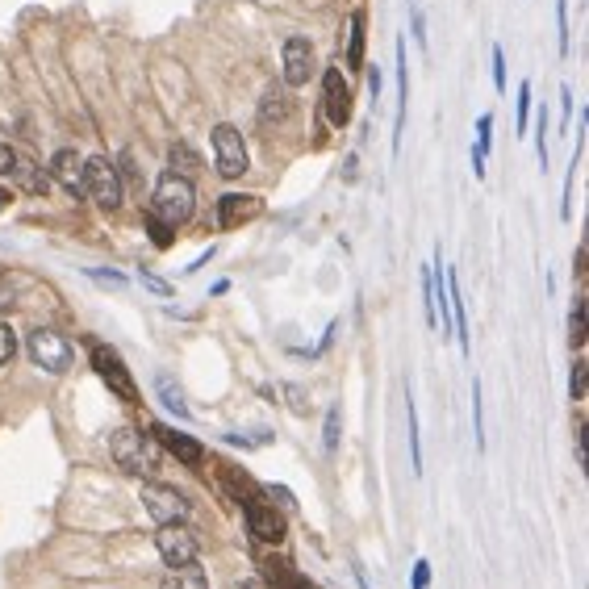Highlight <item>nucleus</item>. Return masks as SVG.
<instances>
[{
	"instance_id": "nucleus-8",
	"label": "nucleus",
	"mask_w": 589,
	"mask_h": 589,
	"mask_svg": "<svg viewBox=\"0 0 589 589\" xmlns=\"http://www.w3.org/2000/svg\"><path fill=\"white\" fill-rule=\"evenodd\" d=\"M92 368L101 372V381H105L113 393H122L126 402H138V389H134L130 372H126V364H122V360H117V351H113V347H105V343L92 347Z\"/></svg>"
},
{
	"instance_id": "nucleus-41",
	"label": "nucleus",
	"mask_w": 589,
	"mask_h": 589,
	"mask_svg": "<svg viewBox=\"0 0 589 589\" xmlns=\"http://www.w3.org/2000/svg\"><path fill=\"white\" fill-rule=\"evenodd\" d=\"M5 201H9V197H5V193H0V209H5Z\"/></svg>"
},
{
	"instance_id": "nucleus-9",
	"label": "nucleus",
	"mask_w": 589,
	"mask_h": 589,
	"mask_svg": "<svg viewBox=\"0 0 589 589\" xmlns=\"http://www.w3.org/2000/svg\"><path fill=\"white\" fill-rule=\"evenodd\" d=\"M322 92H326L322 109H326V117H331V126H347L351 122V92H347V80L335 72V67L322 76Z\"/></svg>"
},
{
	"instance_id": "nucleus-10",
	"label": "nucleus",
	"mask_w": 589,
	"mask_h": 589,
	"mask_svg": "<svg viewBox=\"0 0 589 589\" xmlns=\"http://www.w3.org/2000/svg\"><path fill=\"white\" fill-rule=\"evenodd\" d=\"M280 59H285V84L289 88H301L305 80L314 76V46L305 42V38H289L285 42V55H280Z\"/></svg>"
},
{
	"instance_id": "nucleus-14",
	"label": "nucleus",
	"mask_w": 589,
	"mask_h": 589,
	"mask_svg": "<svg viewBox=\"0 0 589 589\" xmlns=\"http://www.w3.org/2000/svg\"><path fill=\"white\" fill-rule=\"evenodd\" d=\"M151 439H159L168 452L176 456V460H184V464H201V456H205V447L193 439V435H180V431H172V427H151Z\"/></svg>"
},
{
	"instance_id": "nucleus-1",
	"label": "nucleus",
	"mask_w": 589,
	"mask_h": 589,
	"mask_svg": "<svg viewBox=\"0 0 589 589\" xmlns=\"http://www.w3.org/2000/svg\"><path fill=\"white\" fill-rule=\"evenodd\" d=\"M113 460L126 468L130 477H143V481H151V477H159V443L155 439H143L138 431H130V427H122L113 435Z\"/></svg>"
},
{
	"instance_id": "nucleus-38",
	"label": "nucleus",
	"mask_w": 589,
	"mask_h": 589,
	"mask_svg": "<svg viewBox=\"0 0 589 589\" xmlns=\"http://www.w3.org/2000/svg\"><path fill=\"white\" fill-rule=\"evenodd\" d=\"M13 159H17V155H13L5 143H0V172H9V168H13Z\"/></svg>"
},
{
	"instance_id": "nucleus-18",
	"label": "nucleus",
	"mask_w": 589,
	"mask_h": 589,
	"mask_svg": "<svg viewBox=\"0 0 589 589\" xmlns=\"http://www.w3.org/2000/svg\"><path fill=\"white\" fill-rule=\"evenodd\" d=\"M447 301H452V314H456V339H460V347L468 351V322H464V301H460V280H456V272L447 276Z\"/></svg>"
},
{
	"instance_id": "nucleus-23",
	"label": "nucleus",
	"mask_w": 589,
	"mask_h": 589,
	"mask_svg": "<svg viewBox=\"0 0 589 589\" xmlns=\"http://www.w3.org/2000/svg\"><path fill=\"white\" fill-rule=\"evenodd\" d=\"M280 117H289V97L280 88H268V97H264V122H280Z\"/></svg>"
},
{
	"instance_id": "nucleus-35",
	"label": "nucleus",
	"mask_w": 589,
	"mask_h": 589,
	"mask_svg": "<svg viewBox=\"0 0 589 589\" xmlns=\"http://www.w3.org/2000/svg\"><path fill=\"white\" fill-rule=\"evenodd\" d=\"M569 393H573V402H581V397H585V364H581V360L573 364V385H569Z\"/></svg>"
},
{
	"instance_id": "nucleus-22",
	"label": "nucleus",
	"mask_w": 589,
	"mask_h": 589,
	"mask_svg": "<svg viewBox=\"0 0 589 589\" xmlns=\"http://www.w3.org/2000/svg\"><path fill=\"white\" fill-rule=\"evenodd\" d=\"M172 172L193 180V172H197V151L184 147V143H176V147H172Z\"/></svg>"
},
{
	"instance_id": "nucleus-4",
	"label": "nucleus",
	"mask_w": 589,
	"mask_h": 589,
	"mask_svg": "<svg viewBox=\"0 0 589 589\" xmlns=\"http://www.w3.org/2000/svg\"><path fill=\"white\" fill-rule=\"evenodd\" d=\"M143 506L147 514L155 518L159 527H168V523H184L188 518V502H184V493L172 489V485H159V481H147L143 485Z\"/></svg>"
},
{
	"instance_id": "nucleus-21",
	"label": "nucleus",
	"mask_w": 589,
	"mask_h": 589,
	"mask_svg": "<svg viewBox=\"0 0 589 589\" xmlns=\"http://www.w3.org/2000/svg\"><path fill=\"white\" fill-rule=\"evenodd\" d=\"M406 431H410V460H414V473H422V447H418V414L410 402V389H406Z\"/></svg>"
},
{
	"instance_id": "nucleus-25",
	"label": "nucleus",
	"mask_w": 589,
	"mask_h": 589,
	"mask_svg": "<svg viewBox=\"0 0 589 589\" xmlns=\"http://www.w3.org/2000/svg\"><path fill=\"white\" fill-rule=\"evenodd\" d=\"M527 117H531V84L523 80V88H518V113H514V126H518V138H523V130H527Z\"/></svg>"
},
{
	"instance_id": "nucleus-30",
	"label": "nucleus",
	"mask_w": 589,
	"mask_h": 589,
	"mask_svg": "<svg viewBox=\"0 0 589 589\" xmlns=\"http://www.w3.org/2000/svg\"><path fill=\"white\" fill-rule=\"evenodd\" d=\"M147 230H151V239H155L159 247H172V226H168V222H159V218L151 214V218H147Z\"/></svg>"
},
{
	"instance_id": "nucleus-6",
	"label": "nucleus",
	"mask_w": 589,
	"mask_h": 589,
	"mask_svg": "<svg viewBox=\"0 0 589 589\" xmlns=\"http://www.w3.org/2000/svg\"><path fill=\"white\" fill-rule=\"evenodd\" d=\"M30 356L46 372H67L72 368V343H67L59 331H34L30 335Z\"/></svg>"
},
{
	"instance_id": "nucleus-11",
	"label": "nucleus",
	"mask_w": 589,
	"mask_h": 589,
	"mask_svg": "<svg viewBox=\"0 0 589 589\" xmlns=\"http://www.w3.org/2000/svg\"><path fill=\"white\" fill-rule=\"evenodd\" d=\"M243 506H247V527L255 539H264V544H280V539H285V518H280V510L255 502V498Z\"/></svg>"
},
{
	"instance_id": "nucleus-32",
	"label": "nucleus",
	"mask_w": 589,
	"mask_h": 589,
	"mask_svg": "<svg viewBox=\"0 0 589 589\" xmlns=\"http://www.w3.org/2000/svg\"><path fill=\"white\" fill-rule=\"evenodd\" d=\"M13 351H17V335L9 331L5 322H0V364H9V360H13Z\"/></svg>"
},
{
	"instance_id": "nucleus-15",
	"label": "nucleus",
	"mask_w": 589,
	"mask_h": 589,
	"mask_svg": "<svg viewBox=\"0 0 589 589\" xmlns=\"http://www.w3.org/2000/svg\"><path fill=\"white\" fill-rule=\"evenodd\" d=\"M163 589H209V581L197 564H176V569L163 577Z\"/></svg>"
},
{
	"instance_id": "nucleus-16",
	"label": "nucleus",
	"mask_w": 589,
	"mask_h": 589,
	"mask_svg": "<svg viewBox=\"0 0 589 589\" xmlns=\"http://www.w3.org/2000/svg\"><path fill=\"white\" fill-rule=\"evenodd\" d=\"M155 393H159V402L168 406L176 418H188V402H184V393H180V385L172 381V376H159V381H155Z\"/></svg>"
},
{
	"instance_id": "nucleus-3",
	"label": "nucleus",
	"mask_w": 589,
	"mask_h": 589,
	"mask_svg": "<svg viewBox=\"0 0 589 589\" xmlns=\"http://www.w3.org/2000/svg\"><path fill=\"white\" fill-rule=\"evenodd\" d=\"M84 197H92L101 209H117L122 205V176L113 172V163L92 155L84 159Z\"/></svg>"
},
{
	"instance_id": "nucleus-40",
	"label": "nucleus",
	"mask_w": 589,
	"mask_h": 589,
	"mask_svg": "<svg viewBox=\"0 0 589 589\" xmlns=\"http://www.w3.org/2000/svg\"><path fill=\"white\" fill-rule=\"evenodd\" d=\"M293 585H297V589H314V585H305V581H293Z\"/></svg>"
},
{
	"instance_id": "nucleus-37",
	"label": "nucleus",
	"mask_w": 589,
	"mask_h": 589,
	"mask_svg": "<svg viewBox=\"0 0 589 589\" xmlns=\"http://www.w3.org/2000/svg\"><path fill=\"white\" fill-rule=\"evenodd\" d=\"M92 280H105V285H126V276H117V272H88Z\"/></svg>"
},
{
	"instance_id": "nucleus-24",
	"label": "nucleus",
	"mask_w": 589,
	"mask_h": 589,
	"mask_svg": "<svg viewBox=\"0 0 589 589\" xmlns=\"http://www.w3.org/2000/svg\"><path fill=\"white\" fill-rule=\"evenodd\" d=\"M339 431H343V410L331 406V410H326V435H322L326 452H339Z\"/></svg>"
},
{
	"instance_id": "nucleus-12",
	"label": "nucleus",
	"mask_w": 589,
	"mask_h": 589,
	"mask_svg": "<svg viewBox=\"0 0 589 589\" xmlns=\"http://www.w3.org/2000/svg\"><path fill=\"white\" fill-rule=\"evenodd\" d=\"M259 214V201L251 193H230L218 201V226L222 230H239L243 222H251Z\"/></svg>"
},
{
	"instance_id": "nucleus-36",
	"label": "nucleus",
	"mask_w": 589,
	"mask_h": 589,
	"mask_svg": "<svg viewBox=\"0 0 589 589\" xmlns=\"http://www.w3.org/2000/svg\"><path fill=\"white\" fill-rule=\"evenodd\" d=\"M17 305V289L9 285V280H0V314H9Z\"/></svg>"
},
{
	"instance_id": "nucleus-27",
	"label": "nucleus",
	"mask_w": 589,
	"mask_h": 589,
	"mask_svg": "<svg viewBox=\"0 0 589 589\" xmlns=\"http://www.w3.org/2000/svg\"><path fill=\"white\" fill-rule=\"evenodd\" d=\"M489 147H493V117L485 113V117H477V147H473V151L485 155Z\"/></svg>"
},
{
	"instance_id": "nucleus-13",
	"label": "nucleus",
	"mask_w": 589,
	"mask_h": 589,
	"mask_svg": "<svg viewBox=\"0 0 589 589\" xmlns=\"http://www.w3.org/2000/svg\"><path fill=\"white\" fill-rule=\"evenodd\" d=\"M51 176H55V184L67 188V193L84 197V155H76V151H59V155L51 159Z\"/></svg>"
},
{
	"instance_id": "nucleus-17",
	"label": "nucleus",
	"mask_w": 589,
	"mask_h": 589,
	"mask_svg": "<svg viewBox=\"0 0 589 589\" xmlns=\"http://www.w3.org/2000/svg\"><path fill=\"white\" fill-rule=\"evenodd\" d=\"M364 26H368V17H364V9H356L351 13V42H347V63L351 67L364 63Z\"/></svg>"
},
{
	"instance_id": "nucleus-33",
	"label": "nucleus",
	"mask_w": 589,
	"mask_h": 589,
	"mask_svg": "<svg viewBox=\"0 0 589 589\" xmlns=\"http://www.w3.org/2000/svg\"><path fill=\"white\" fill-rule=\"evenodd\" d=\"M410 577H414V581H410L414 589H431V564H427V560H414V573H410Z\"/></svg>"
},
{
	"instance_id": "nucleus-42",
	"label": "nucleus",
	"mask_w": 589,
	"mask_h": 589,
	"mask_svg": "<svg viewBox=\"0 0 589 589\" xmlns=\"http://www.w3.org/2000/svg\"><path fill=\"white\" fill-rule=\"evenodd\" d=\"M243 589H255V585H243Z\"/></svg>"
},
{
	"instance_id": "nucleus-19",
	"label": "nucleus",
	"mask_w": 589,
	"mask_h": 589,
	"mask_svg": "<svg viewBox=\"0 0 589 589\" xmlns=\"http://www.w3.org/2000/svg\"><path fill=\"white\" fill-rule=\"evenodd\" d=\"M406 97H410L406 55H397V134H393V143H402V122H406Z\"/></svg>"
},
{
	"instance_id": "nucleus-5",
	"label": "nucleus",
	"mask_w": 589,
	"mask_h": 589,
	"mask_svg": "<svg viewBox=\"0 0 589 589\" xmlns=\"http://www.w3.org/2000/svg\"><path fill=\"white\" fill-rule=\"evenodd\" d=\"M214 168L226 180H239L247 172V147L234 126H214Z\"/></svg>"
},
{
	"instance_id": "nucleus-39",
	"label": "nucleus",
	"mask_w": 589,
	"mask_h": 589,
	"mask_svg": "<svg viewBox=\"0 0 589 589\" xmlns=\"http://www.w3.org/2000/svg\"><path fill=\"white\" fill-rule=\"evenodd\" d=\"M147 289H151V293H159V297H168V293H172V289L163 285V280H155V276H147Z\"/></svg>"
},
{
	"instance_id": "nucleus-7",
	"label": "nucleus",
	"mask_w": 589,
	"mask_h": 589,
	"mask_svg": "<svg viewBox=\"0 0 589 589\" xmlns=\"http://www.w3.org/2000/svg\"><path fill=\"white\" fill-rule=\"evenodd\" d=\"M159 556H163V564H168V569H176V564H193L197 560V535L188 531L184 523H168V527H159Z\"/></svg>"
},
{
	"instance_id": "nucleus-34",
	"label": "nucleus",
	"mask_w": 589,
	"mask_h": 589,
	"mask_svg": "<svg viewBox=\"0 0 589 589\" xmlns=\"http://www.w3.org/2000/svg\"><path fill=\"white\" fill-rule=\"evenodd\" d=\"M493 84L506 88V51L502 46H493Z\"/></svg>"
},
{
	"instance_id": "nucleus-2",
	"label": "nucleus",
	"mask_w": 589,
	"mask_h": 589,
	"mask_svg": "<svg viewBox=\"0 0 589 589\" xmlns=\"http://www.w3.org/2000/svg\"><path fill=\"white\" fill-rule=\"evenodd\" d=\"M193 209H197V188H193V180H188V176L168 172L155 184V218L159 222L180 226V222L193 218Z\"/></svg>"
},
{
	"instance_id": "nucleus-29",
	"label": "nucleus",
	"mask_w": 589,
	"mask_h": 589,
	"mask_svg": "<svg viewBox=\"0 0 589 589\" xmlns=\"http://www.w3.org/2000/svg\"><path fill=\"white\" fill-rule=\"evenodd\" d=\"M556 26H560V51L569 55V5L556 0Z\"/></svg>"
},
{
	"instance_id": "nucleus-26",
	"label": "nucleus",
	"mask_w": 589,
	"mask_h": 589,
	"mask_svg": "<svg viewBox=\"0 0 589 589\" xmlns=\"http://www.w3.org/2000/svg\"><path fill=\"white\" fill-rule=\"evenodd\" d=\"M264 569H268V577H272L276 589H289L293 585V569H289L285 560H264Z\"/></svg>"
},
{
	"instance_id": "nucleus-20",
	"label": "nucleus",
	"mask_w": 589,
	"mask_h": 589,
	"mask_svg": "<svg viewBox=\"0 0 589 589\" xmlns=\"http://www.w3.org/2000/svg\"><path fill=\"white\" fill-rule=\"evenodd\" d=\"M9 172L17 176V184H21V188H26V193H46V180H42V172L34 168V163H30V159H21V163L13 159V168H9Z\"/></svg>"
},
{
	"instance_id": "nucleus-31",
	"label": "nucleus",
	"mask_w": 589,
	"mask_h": 589,
	"mask_svg": "<svg viewBox=\"0 0 589 589\" xmlns=\"http://www.w3.org/2000/svg\"><path fill=\"white\" fill-rule=\"evenodd\" d=\"M473 427H477V447H485V418H481V385L473 381Z\"/></svg>"
},
{
	"instance_id": "nucleus-28",
	"label": "nucleus",
	"mask_w": 589,
	"mask_h": 589,
	"mask_svg": "<svg viewBox=\"0 0 589 589\" xmlns=\"http://www.w3.org/2000/svg\"><path fill=\"white\" fill-rule=\"evenodd\" d=\"M569 339H573V347H581V343H585V305H581V301L573 305V322H569Z\"/></svg>"
}]
</instances>
